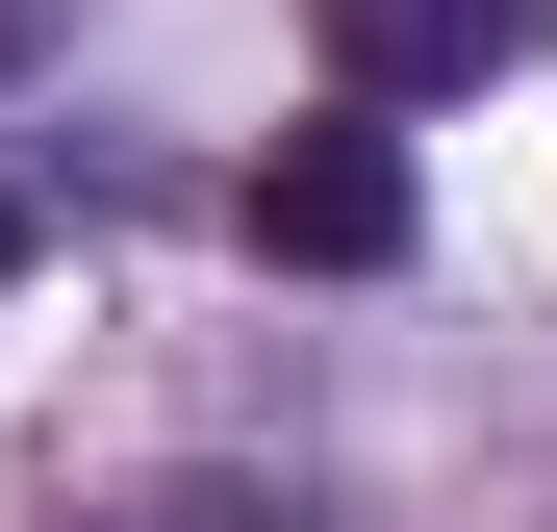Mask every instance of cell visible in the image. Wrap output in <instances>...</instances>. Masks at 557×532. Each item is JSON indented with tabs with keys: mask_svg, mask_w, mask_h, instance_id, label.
<instances>
[{
	"mask_svg": "<svg viewBox=\"0 0 557 532\" xmlns=\"http://www.w3.org/2000/svg\"><path fill=\"white\" fill-rule=\"evenodd\" d=\"M278 280H406V228H431V177H406V127L381 102H330V127H278L253 152V203H228Z\"/></svg>",
	"mask_w": 557,
	"mask_h": 532,
	"instance_id": "cell-1",
	"label": "cell"
},
{
	"mask_svg": "<svg viewBox=\"0 0 557 532\" xmlns=\"http://www.w3.org/2000/svg\"><path fill=\"white\" fill-rule=\"evenodd\" d=\"M305 26H330V76H355V102H482L557 0H305Z\"/></svg>",
	"mask_w": 557,
	"mask_h": 532,
	"instance_id": "cell-2",
	"label": "cell"
},
{
	"mask_svg": "<svg viewBox=\"0 0 557 532\" xmlns=\"http://www.w3.org/2000/svg\"><path fill=\"white\" fill-rule=\"evenodd\" d=\"M51 26H76V0H0V76H26V51H51Z\"/></svg>",
	"mask_w": 557,
	"mask_h": 532,
	"instance_id": "cell-3",
	"label": "cell"
},
{
	"mask_svg": "<svg viewBox=\"0 0 557 532\" xmlns=\"http://www.w3.org/2000/svg\"><path fill=\"white\" fill-rule=\"evenodd\" d=\"M0 253H26V203H0Z\"/></svg>",
	"mask_w": 557,
	"mask_h": 532,
	"instance_id": "cell-4",
	"label": "cell"
}]
</instances>
